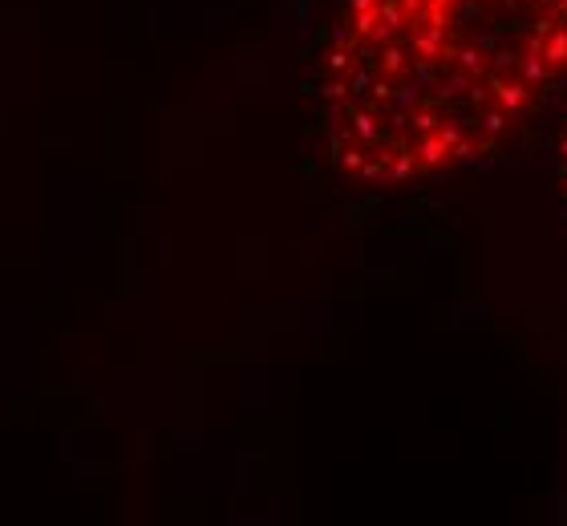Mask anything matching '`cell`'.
Returning a JSON list of instances; mask_svg holds the SVG:
<instances>
[{
    "label": "cell",
    "mask_w": 567,
    "mask_h": 526,
    "mask_svg": "<svg viewBox=\"0 0 567 526\" xmlns=\"http://www.w3.org/2000/svg\"><path fill=\"white\" fill-rule=\"evenodd\" d=\"M559 166H556V175H559V199H564V207H567V130L559 134Z\"/></svg>",
    "instance_id": "obj_2"
},
{
    "label": "cell",
    "mask_w": 567,
    "mask_h": 526,
    "mask_svg": "<svg viewBox=\"0 0 567 526\" xmlns=\"http://www.w3.org/2000/svg\"><path fill=\"white\" fill-rule=\"evenodd\" d=\"M567 85V0H344L320 53L332 166L410 187L491 163Z\"/></svg>",
    "instance_id": "obj_1"
}]
</instances>
